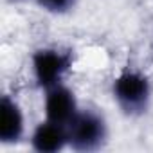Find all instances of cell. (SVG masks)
Segmentation results:
<instances>
[{"label":"cell","instance_id":"cell-7","mask_svg":"<svg viewBox=\"0 0 153 153\" xmlns=\"http://www.w3.org/2000/svg\"><path fill=\"white\" fill-rule=\"evenodd\" d=\"M36 2L51 13H65L74 6L76 0H36Z\"/></svg>","mask_w":153,"mask_h":153},{"label":"cell","instance_id":"cell-1","mask_svg":"<svg viewBox=\"0 0 153 153\" xmlns=\"http://www.w3.org/2000/svg\"><path fill=\"white\" fill-rule=\"evenodd\" d=\"M68 142L74 149L79 151H90L97 149L106 135L105 121L94 114V112H83L76 114L72 121L68 123Z\"/></svg>","mask_w":153,"mask_h":153},{"label":"cell","instance_id":"cell-4","mask_svg":"<svg viewBox=\"0 0 153 153\" xmlns=\"http://www.w3.org/2000/svg\"><path fill=\"white\" fill-rule=\"evenodd\" d=\"M45 114L47 119L58 124H68L76 112V99L74 94L65 87H52L49 88L47 99H45Z\"/></svg>","mask_w":153,"mask_h":153},{"label":"cell","instance_id":"cell-5","mask_svg":"<svg viewBox=\"0 0 153 153\" xmlns=\"http://www.w3.org/2000/svg\"><path fill=\"white\" fill-rule=\"evenodd\" d=\"M2 112H0V139L2 142H16L24 133V115L20 106L11 99H2Z\"/></svg>","mask_w":153,"mask_h":153},{"label":"cell","instance_id":"cell-6","mask_svg":"<svg viewBox=\"0 0 153 153\" xmlns=\"http://www.w3.org/2000/svg\"><path fill=\"white\" fill-rule=\"evenodd\" d=\"M67 140H68V133L63 130V124H58L52 121L40 124L33 135V146H34V149H38L42 153L59 151Z\"/></svg>","mask_w":153,"mask_h":153},{"label":"cell","instance_id":"cell-3","mask_svg":"<svg viewBox=\"0 0 153 153\" xmlns=\"http://www.w3.org/2000/svg\"><path fill=\"white\" fill-rule=\"evenodd\" d=\"M72 58L68 52H61L58 49H42L33 58L34 78L40 87L52 88L59 83L63 74L70 68Z\"/></svg>","mask_w":153,"mask_h":153},{"label":"cell","instance_id":"cell-2","mask_svg":"<svg viewBox=\"0 0 153 153\" xmlns=\"http://www.w3.org/2000/svg\"><path fill=\"white\" fill-rule=\"evenodd\" d=\"M114 96L126 112H140L149 99V83L142 74L126 70L114 81Z\"/></svg>","mask_w":153,"mask_h":153}]
</instances>
